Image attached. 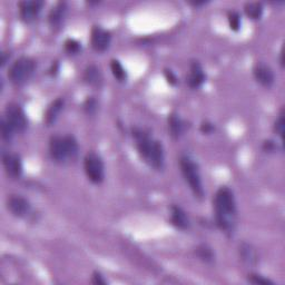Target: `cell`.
<instances>
[{
    "instance_id": "21",
    "label": "cell",
    "mask_w": 285,
    "mask_h": 285,
    "mask_svg": "<svg viewBox=\"0 0 285 285\" xmlns=\"http://www.w3.org/2000/svg\"><path fill=\"white\" fill-rule=\"evenodd\" d=\"M244 10L251 19H260L263 13V6L261 3H247L244 7Z\"/></svg>"
},
{
    "instance_id": "24",
    "label": "cell",
    "mask_w": 285,
    "mask_h": 285,
    "mask_svg": "<svg viewBox=\"0 0 285 285\" xmlns=\"http://www.w3.org/2000/svg\"><path fill=\"white\" fill-rule=\"evenodd\" d=\"M228 23H229V27L230 29L237 31L240 29L241 27V17L237 12L235 11H230L228 13Z\"/></svg>"
},
{
    "instance_id": "15",
    "label": "cell",
    "mask_w": 285,
    "mask_h": 285,
    "mask_svg": "<svg viewBox=\"0 0 285 285\" xmlns=\"http://www.w3.org/2000/svg\"><path fill=\"white\" fill-rule=\"evenodd\" d=\"M240 256L242 261L248 266H255L259 262V256L252 244L242 243L240 245Z\"/></svg>"
},
{
    "instance_id": "6",
    "label": "cell",
    "mask_w": 285,
    "mask_h": 285,
    "mask_svg": "<svg viewBox=\"0 0 285 285\" xmlns=\"http://www.w3.org/2000/svg\"><path fill=\"white\" fill-rule=\"evenodd\" d=\"M85 173L94 184H100L105 179V166L100 156L96 153L91 152L85 156L84 159Z\"/></svg>"
},
{
    "instance_id": "5",
    "label": "cell",
    "mask_w": 285,
    "mask_h": 285,
    "mask_svg": "<svg viewBox=\"0 0 285 285\" xmlns=\"http://www.w3.org/2000/svg\"><path fill=\"white\" fill-rule=\"evenodd\" d=\"M36 64L29 57H20L11 65L8 70V78L11 83L16 86L24 85L28 80L33 72H35Z\"/></svg>"
},
{
    "instance_id": "4",
    "label": "cell",
    "mask_w": 285,
    "mask_h": 285,
    "mask_svg": "<svg viewBox=\"0 0 285 285\" xmlns=\"http://www.w3.org/2000/svg\"><path fill=\"white\" fill-rule=\"evenodd\" d=\"M180 167L183 176L192 189L193 194L198 199H203L204 196V188H203L202 177L200 173V167L198 163H195L189 156L185 155L180 158Z\"/></svg>"
},
{
    "instance_id": "29",
    "label": "cell",
    "mask_w": 285,
    "mask_h": 285,
    "mask_svg": "<svg viewBox=\"0 0 285 285\" xmlns=\"http://www.w3.org/2000/svg\"><path fill=\"white\" fill-rule=\"evenodd\" d=\"M92 283L95 285H106L107 281L104 279V276L99 272H94L92 277Z\"/></svg>"
},
{
    "instance_id": "18",
    "label": "cell",
    "mask_w": 285,
    "mask_h": 285,
    "mask_svg": "<svg viewBox=\"0 0 285 285\" xmlns=\"http://www.w3.org/2000/svg\"><path fill=\"white\" fill-rule=\"evenodd\" d=\"M64 107V99L63 98H57L55 101H52L48 110L46 111L45 114V121L46 124L50 126L57 120L60 112L63 111Z\"/></svg>"
},
{
    "instance_id": "19",
    "label": "cell",
    "mask_w": 285,
    "mask_h": 285,
    "mask_svg": "<svg viewBox=\"0 0 285 285\" xmlns=\"http://www.w3.org/2000/svg\"><path fill=\"white\" fill-rule=\"evenodd\" d=\"M66 11H67V6L65 3H59L54 7L48 16L50 26L54 27V28H56V27H59L62 25L63 20L66 16Z\"/></svg>"
},
{
    "instance_id": "26",
    "label": "cell",
    "mask_w": 285,
    "mask_h": 285,
    "mask_svg": "<svg viewBox=\"0 0 285 285\" xmlns=\"http://www.w3.org/2000/svg\"><path fill=\"white\" fill-rule=\"evenodd\" d=\"M248 282L252 284H259V285H274V282L266 279L262 275L259 274H250L248 275Z\"/></svg>"
},
{
    "instance_id": "9",
    "label": "cell",
    "mask_w": 285,
    "mask_h": 285,
    "mask_svg": "<svg viewBox=\"0 0 285 285\" xmlns=\"http://www.w3.org/2000/svg\"><path fill=\"white\" fill-rule=\"evenodd\" d=\"M7 208L16 217H25L30 212V203L20 195H11L7 200Z\"/></svg>"
},
{
    "instance_id": "8",
    "label": "cell",
    "mask_w": 285,
    "mask_h": 285,
    "mask_svg": "<svg viewBox=\"0 0 285 285\" xmlns=\"http://www.w3.org/2000/svg\"><path fill=\"white\" fill-rule=\"evenodd\" d=\"M112 42V35L110 31L95 26L91 32V44L93 49L97 52H103L108 49Z\"/></svg>"
},
{
    "instance_id": "22",
    "label": "cell",
    "mask_w": 285,
    "mask_h": 285,
    "mask_svg": "<svg viewBox=\"0 0 285 285\" xmlns=\"http://www.w3.org/2000/svg\"><path fill=\"white\" fill-rule=\"evenodd\" d=\"M111 69L114 75V77L116 78L118 81H125L127 79V73L118 60L113 59L111 63Z\"/></svg>"
},
{
    "instance_id": "23",
    "label": "cell",
    "mask_w": 285,
    "mask_h": 285,
    "mask_svg": "<svg viewBox=\"0 0 285 285\" xmlns=\"http://www.w3.org/2000/svg\"><path fill=\"white\" fill-rule=\"evenodd\" d=\"M0 128H2V136L5 140H11V138L13 137V135H15V131L12 130L10 127V125L7 123L6 119L3 118L2 123H0Z\"/></svg>"
},
{
    "instance_id": "28",
    "label": "cell",
    "mask_w": 285,
    "mask_h": 285,
    "mask_svg": "<svg viewBox=\"0 0 285 285\" xmlns=\"http://www.w3.org/2000/svg\"><path fill=\"white\" fill-rule=\"evenodd\" d=\"M97 101L94 97H88L84 103V110L88 115H93L97 111Z\"/></svg>"
},
{
    "instance_id": "10",
    "label": "cell",
    "mask_w": 285,
    "mask_h": 285,
    "mask_svg": "<svg viewBox=\"0 0 285 285\" xmlns=\"http://www.w3.org/2000/svg\"><path fill=\"white\" fill-rule=\"evenodd\" d=\"M19 16L23 22L29 24L35 20L44 6L43 2H22L19 3Z\"/></svg>"
},
{
    "instance_id": "31",
    "label": "cell",
    "mask_w": 285,
    "mask_h": 285,
    "mask_svg": "<svg viewBox=\"0 0 285 285\" xmlns=\"http://www.w3.org/2000/svg\"><path fill=\"white\" fill-rule=\"evenodd\" d=\"M165 77H166V79H167V81H168L169 84L175 85L176 83H177V78H176V76L173 74L172 70L166 69L165 70Z\"/></svg>"
},
{
    "instance_id": "13",
    "label": "cell",
    "mask_w": 285,
    "mask_h": 285,
    "mask_svg": "<svg viewBox=\"0 0 285 285\" xmlns=\"http://www.w3.org/2000/svg\"><path fill=\"white\" fill-rule=\"evenodd\" d=\"M205 73L199 62H192L189 67V74L187 77V84L191 88H199L205 81Z\"/></svg>"
},
{
    "instance_id": "27",
    "label": "cell",
    "mask_w": 285,
    "mask_h": 285,
    "mask_svg": "<svg viewBox=\"0 0 285 285\" xmlns=\"http://www.w3.org/2000/svg\"><path fill=\"white\" fill-rule=\"evenodd\" d=\"M274 131L279 135V136L283 139L284 137V132H285V120H284V112L282 111L279 118L276 119L275 125H274Z\"/></svg>"
},
{
    "instance_id": "11",
    "label": "cell",
    "mask_w": 285,
    "mask_h": 285,
    "mask_svg": "<svg viewBox=\"0 0 285 285\" xmlns=\"http://www.w3.org/2000/svg\"><path fill=\"white\" fill-rule=\"evenodd\" d=\"M3 163L6 173L12 179H18L23 174V162L17 154H4Z\"/></svg>"
},
{
    "instance_id": "2",
    "label": "cell",
    "mask_w": 285,
    "mask_h": 285,
    "mask_svg": "<svg viewBox=\"0 0 285 285\" xmlns=\"http://www.w3.org/2000/svg\"><path fill=\"white\" fill-rule=\"evenodd\" d=\"M133 137L136 141L138 154L145 163L155 169H162L164 167V149L158 140L153 139L148 133L140 128L133 130Z\"/></svg>"
},
{
    "instance_id": "16",
    "label": "cell",
    "mask_w": 285,
    "mask_h": 285,
    "mask_svg": "<svg viewBox=\"0 0 285 285\" xmlns=\"http://www.w3.org/2000/svg\"><path fill=\"white\" fill-rule=\"evenodd\" d=\"M168 127H169V132H171L172 137H174V138L181 137L188 128L186 121L180 118L177 115H171V116H169Z\"/></svg>"
},
{
    "instance_id": "12",
    "label": "cell",
    "mask_w": 285,
    "mask_h": 285,
    "mask_svg": "<svg viewBox=\"0 0 285 285\" xmlns=\"http://www.w3.org/2000/svg\"><path fill=\"white\" fill-rule=\"evenodd\" d=\"M253 74L257 83H260L264 87H271L274 84V73L272 68L265 64H257L254 67Z\"/></svg>"
},
{
    "instance_id": "20",
    "label": "cell",
    "mask_w": 285,
    "mask_h": 285,
    "mask_svg": "<svg viewBox=\"0 0 285 285\" xmlns=\"http://www.w3.org/2000/svg\"><path fill=\"white\" fill-rule=\"evenodd\" d=\"M195 254L201 261L204 263H213L215 260V254L213 250L206 244H201L195 250Z\"/></svg>"
},
{
    "instance_id": "7",
    "label": "cell",
    "mask_w": 285,
    "mask_h": 285,
    "mask_svg": "<svg viewBox=\"0 0 285 285\" xmlns=\"http://www.w3.org/2000/svg\"><path fill=\"white\" fill-rule=\"evenodd\" d=\"M5 119L16 133L24 132L27 126H28V120H27V116L22 106L16 103H10L7 105Z\"/></svg>"
},
{
    "instance_id": "3",
    "label": "cell",
    "mask_w": 285,
    "mask_h": 285,
    "mask_svg": "<svg viewBox=\"0 0 285 285\" xmlns=\"http://www.w3.org/2000/svg\"><path fill=\"white\" fill-rule=\"evenodd\" d=\"M51 158L57 163L74 159L78 154V142L73 136H55L49 142Z\"/></svg>"
},
{
    "instance_id": "14",
    "label": "cell",
    "mask_w": 285,
    "mask_h": 285,
    "mask_svg": "<svg viewBox=\"0 0 285 285\" xmlns=\"http://www.w3.org/2000/svg\"><path fill=\"white\" fill-rule=\"evenodd\" d=\"M171 223L176 228L183 230L188 229L189 226H191L189 219L184 209L176 205H173L171 207Z\"/></svg>"
},
{
    "instance_id": "30",
    "label": "cell",
    "mask_w": 285,
    "mask_h": 285,
    "mask_svg": "<svg viewBox=\"0 0 285 285\" xmlns=\"http://www.w3.org/2000/svg\"><path fill=\"white\" fill-rule=\"evenodd\" d=\"M201 131L204 133V134H209V133H212L214 131V126L212 123H208V121H204V123H203L201 125Z\"/></svg>"
},
{
    "instance_id": "17",
    "label": "cell",
    "mask_w": 285,
    "mask_h": 285,
    "mask_svg": "<svg viewBox=\"0 0 285 285\" xmlns=\"http://www.w3.org/2000/svg\"><path fill=\"white\" fill-rule=\"evenodd\" d=\"M84 80L88 85L99 88L103 84V75L97 66L91 65L87 67L84 73Z\"/></svg>"
},
{
    "instance_id": "25",
    "label": "cell",
    "mask_w": 285,
    "mask_h": 285,
    "mask_svg": "<svg viewBox=\"0 0 285 285\" xmlns=\"http://www.w3.org/2000/svg\"><path fill=\"white\" fill-rule=\"evenodd\" d=\"M81 49L80 44L75 39H67L65 42V50L68 54H78Z\"/></svg>"
},
{
    "instance_id": "1",
    "label": "cell",
    "mask_w": 285,
    "mask_h": 285,
    "mask_svg": "<svg viewBox=\"0 0 285 285\" xmlns=\"http://www.w3.org/2000/svg\"><path fill=\"white\" fill-rule=\"evenodd\" d=\"M213 205L217 227L225 233H233L237 221V207L232 189L226 186L217 189Z\"/></svg>"
}]
</instances>
